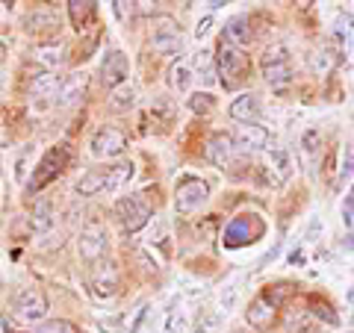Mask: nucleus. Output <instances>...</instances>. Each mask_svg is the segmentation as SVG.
Masks as SVG:
<instances>
[{
  "mask_svg": "<svg viewBox=\"0 0 354 333\" xmlns=\"http://www.w3.org/2000/svg\"><path fill=\"white\" fill-rule=\"evenodd\" d=\"M153 50L157 53H180L183 50V39L180 36H165V39H153Z\"/></svg>",
  "mask_w": 354,
  "mask_h": 333,
  "instance_id": "31",
  "label": "nucleus"
},
{
  "mask_svg": "<svg viewBox=\"0 0 354 333\" xmlns=\"http://www.w3.org/2000/svg\"><path fill=\"white\" fill-rule=\"evenodd\" d=\"M68 165V151H65L62 145L50 148L48 153L41 157V162L32 169V180H30V192H39V189H44L50 180H57V177L62 174V169Z\"/></svg>",
  "mask_w": 354,
  "mask_h": 333,
  "instance_id": "2",
  "label": "nucleus"
},
{
  "mask_svg": "<svg viewBox=\"0 0 354 333\" xmlns=\"http://www.w3.org/2000/svg\"><path fill=\"white\" fill-rule=\"evenodd\" d=\"M57 92H59V80L50 71H41V74L32 77V83H30V95L32 97L44 101V97H50V95H57Z\"/></svg>",
  "mask_w": 354,
  "mask_h": 333,
  "instance_id": "17",
  "label": "nucleus"
},
{
  "mask_svg": "<svg viewBox=\"0 0 354 333\" xmlns=\"http://www.w3.org/2000/svg\"><path fill=\"white\" fill-rule=\"evenodd\" d=\"M115 213L121 218V227H124L127 233H139L151 221L153 209H151V204L142 195H130V198H124V201L115 207Z\"/></svg>",
  "mask_w": 354,
  "mask_h": 333,
  "instance_id": "3",
  "label": "nucleus"
},
{
  "mask_svg": "<svg viewBox=\"0 0 354 333\" xmlns=\"http://www.w3.org/2000/svg\"><path fill=\"white\" fill-rule=\"evenodd\" d=\"M354 174V148H348V157H346V169H342V177Z\"/></svg>",
  "mask_w": 354,
  "mask_h": 333,
  "instance_id": "39",
  "label": "nucleus"
},
{
  "mask_svg": "<svg viewBox=\"0 0 354 333\" xmlns=\"http://www.w3.org/2000/svg\"><path fill=\"white\" fill-rule=\"evenodd\" d=\"M88 148H92L97 160H115L127 151V139H124V133L115 127H101L92 136V142H88Z\"/></svg>",
  "mask_w": 354,
  "mask_h": 333,
  "instance_id": "6",
  "label": "nucleus"
},
{
  "mask_svg": "<svg viewBox=\"0 0 354 333\" xmlns=\"http://www.w3.org/2000/svg\"><path fill=\"white\" fill-rule=\"evenodd\" d=\"M342 218H346V225H354V186L348 189L346 201H342Z\"/></svg>",
  "mask_w": 354,
  "mask_h": 333,
  "instance_id": "35",
  "label": "nucleus"
},
{
  "mask_svg": "<svg viewBox=\"0 0 354 333\" xmlns=\"http://www.w3.org/2000/svg\"><path fill=\"white\" fill-rule=\"evenodd\" d=\"M342 251H354V233H351V236L346 239V245H342Z\"/></svg>",
  "mask_w": 354,
  "mask_h": 333,
  "instance_id": "40",
  "label": "nucleus"
},
{
  "mask_svg": "<svg viewBox=\"0 0 354 333\" xmlns=\"http://www.w3.org/2000/svg\"><path fill=\"white\" fill-rule=\"evenodd\" d=\"M313 310H316V313H313L316 318H319V316H322V318L328 321V325H337V316H334V313H330V307H328V304H319V301H313Z\"/></svg>",
  "mask_w": 354,
  "mask_h": 333,
  "instance_id": "36",
  "label": "nucleus"
},
{
  "mask_svg": "<svg viewBox=\"0 0 354 333\" xmlns=\"http://www.w3.org/2000/svg\"><path fill=\"white\" fill-rule=\"evenodd\" d=\"M209 30H213V15H207V18H201V21H198V27H195V36H198V39H207V36H209Z\"/></svg>",
  "mask_w": 354,
  "mask_h": 333,
  "instance_id": "37",
  "label": "nucleus"
},
{
  "mask_svg": "<svg viewBox=\"0 0 354 333\" xmlns=\"http://www.w3.org/2000/svg\"><path fill=\"white\" fill-rule=\"evenodd\" d=\"M169 86L174 88V92H189L192 86V68L186 62H174L169 68Z\"/></svg>",
  "mask_w": 354,
  "mask_h": 333,
  "instance_id": "20",
  "label": "nucleus"
},
{
  "mask_svg": "<svg viewBox=\"0 0 354 333\" xmlns=\"http://www.w3.org/2000/svg\"><path fill=\"white\" fill-rule=\"evenodd\" d=\"M104 186H106V171H86L80 180H77V195H97V192H104Z\"/></svg>",
  "mask_w": 354,
  "mask_h": 333,
  "instance_id": "19",
  "label": "nucleus"
},
{
  "mask_svg": "<svg viewBox=\"0 0 354 333\" xmlns=\"http://www.w3.org/2000/svg\"><path fill=\"white\" fill-rule=\"evenodd\" d=\"M213 95H192L189 97V109L198 115H207V113H213Z\"/></svg>",
  "mask_w": 354,
  "mask_h": 333,
  "instance_id": "32",
  "label": "nucleus"
},
{
  "mask_svg": "<svg viewBox=\"0 0 354 333\" xmlns=\"http://www.w3.org/2000/svg\"><path fill=\"white\" fill-rule=\"evenodd\" d=\"M109 104H113V109H118V113H127V109H133V104H136V88H133L130 83H124L121 88L113 92Z\"/></svg>",
  "mask_w": 354,
  "mask_h": 333,
  "instance_id": "24",
  "label": "nucleus"
},
{
  "mask_svg": "<svg viewBox=\"0 0 354 333\" xmlns=\"http://www.w3.org/2000/svg\"><path fill=\"white\" fill-rule=\"evenodd\" d=\"M207 198H209V186L204 180H195V177H186V180H180V186H177L174 209L180 216H189L207 201Z\"/></svg>",
  "mask_w": 354,
  "mask_h": 333,
  "instance_id": "4",
  "label": "nucleus"
},
{
  "mask_svg": "<svg viewBox=\"0 0 354 333\" xmlns=\"http://www.w3.org/2000/svg\"><path fill=\"white\" fill-rule=\"evenodd\" d=\"M32 333H77V327L71 325V321H65V318H50V321H41Z\"/></svg>",
  "mask_w": 354,
  "mask_h": 333,
  "instance_id": "30",
  "label": "nucleus"
},
{
  "mask_svg": "<svg viewBox=\"0 0 354 333\" xmlns=\"http://www.w3.org/2000/svg\"><path fill=\"white\" fill-rule=\"evenodd\" d=\"M307 65H310V71L319 74V77L330 71V59H328L325 50H310V53H307Z\"/></svg>",
  "mask_w": 354,
  "mask_h": 333,
  "instance_id": "28",
  "label": "nucleus"
},
{
  "mask_svg": "<svg viewBox=\"0 0 354 333\" xmlns=\"http://www.w3.org/2000/svg\"><path fill=\"white\" fill-rule=\"evenodd\" d=\"M263 80L272 88H283L292 83V65L290 62H278V65H266L263 68Z\"/></svg>",
  "mask_w": 354,
  "mask_h": 333,
  "instance_id": "18",
  "label": "nucleus"
},
{
  "mask_svg": "<svg viewBox=\"0 0 354 333\" xmlns=\"http://www.w3.org/2000/svg\"><path fill=\"white\" fill-rule=\"evenodd\" d=\"M319 145H322V136H319V130H304V136H301V153H304L307 160L316 157Z\"/></svg>",
  "mask_w": 354,
  "mask_h": 333,
  "instance_id": "29",
  "label": "nucleus"
},
{
  "mask_svg": "<svg viewBox=\"0 0 354 333\" xmlns=\"http://www.w3.org/2000/svg\"><path fill=\"white\" fill-rule=\"evenodd\" d=\"M278 62H290V50H286V44H269V48L263 50V59L260 65L266 68V65H278Z\"/></svg>",
  "mask_w": 354,
  "mask_h": 333,
  "instance_id": "26",
  "label": "nucleus"
},
{
  "mask_svg": "<svg viewBox=\"0 0 354 333\" xmlns=\"http://www.w3.org/2000/svg\"><path fill=\"white\" fill-rule=\"evenodd\" d=\"M32 225H36V230H48V227L53 225L50 207H48V204H41V207H39V213H36V218H32Z\"/></svg>",
  "mask_w": 354,
  "mask_h": 333,
  "instance_id": "34",
  "label": "nucleus"
},
{
  "mask_svg": "<svg viewBox=\"0 0 354 333\" xmlns=\"http://www.w3.org/2000/svg\"><path fill=\"white\" fill-rule=\"evenodd\" d=\"M230 118L239 121V124H257L260 121V101L254 95H239L234 104H230Z\"/></svg>",
  "mask_w": 354,
  "mask_h": 333,
  "instance_id": "12",
  "label": "nucleus"
},
{
  "mask_svg": "<svg viewBox=\"0 0 354 333\" xmlns=\"http://www.w3.org/2000/svg\"><path fill=\"white\" fill-rule=\"evenodd\" d=\"M101 74H104V86L106 88H121L124 83H130V65H127V57L121 50H109L104 57V65H101Z\"/></svg>",
  "mask_w": 354,
  "mask_h": 333,
  "instance_id": "8",
  "label": "nucleus"
},
{
  "mask_svg": "<svg viewBox=\"0 0 354 333\" xmlns=\"http://www.w3.org/2000/svg\"><path fill=\"white\" fill-rule=\"evenodd\" d=\"M236 139H239V148L260 151V148L269 145V130L260 127V124H242L239 133H236Z\"/></svg>",
  "mask_w": 354,
  "mask_h": 333,
  "instance_id": "13",
  "label": "nucleus"
},
{
  "mask_svg": "<svg viewBox=\"0 0 354 333\" xmlns=\"http://www.w3.org/2000/svg\"><path fill=\"white\" fill-rule=\"evenodd\" d=\"M36 59H39V65H44L48 71L59 68V65H62V48H59V44H44V48L36 50Z\"/></svg>",
  "mask_w": 354,
  "mask_h": 333,
  "instance_id": "25",
  "label": "nucleus"
},
{
  "mask_svg": "<svg viewBox=\"0 0 354 333\" xmlns=\"http://www.w3.org/2000/svg\"><path fill=\"white\" fill-rule=\"evenodd\" d=\"M269 169L278 171V180L283 183L286 177L292 174V162H290V153H286L283 148H272L269 151Z\"/></svg>",
  "mask_w": 354,
  "mask_h": 333,
  "instance_id": "22",
  "label": "nucleus"
},
{
  "mask_svg": "<svg viewBox=\"0 0 354 333\" xmlns=\"http://www.w3.org/2000/svg\"><path fill=\"white\" fill-rule=\"evenodd\" d=\"M195 71H198V77H201V83H213L216 80V53L213 50H198Z\"/></svg>",
  "mask_w": 354,
  "mask_h": 333,
  "instance_id": "21",
  "label": "nucleus"
},
{
  "mask_svg": "<svg viewBox=\"0 0 354 333\" xmlns=\"http://www.w3.org/2000/svg\"><path fill=\"white\" fill-rule=\"evenodd\" d=\"M68 15H71V24L77 30H83L88 21H92V15H95V3H80V0H71V3H68Z\"/></svg>",
  "mask_w": 354,
  "mask_h": 333,
  "instance_id": "23",
  "label": "nucleus"
},
{
  "mask_svg": "<svg viewBox=\"0 0 354 333\" xmlns=\"http://www.w3.org/2000/svg\"><path fill=\"white\" fill-rule=\"evenodd\" d=\"M218 74H221V83H225L227 88H234L239 80H242V74L248 71V59H245V53H242L239 48H234L230 41L221 39L218 44Z\"/></svg>",
  "mask_w": 354,
  "mask_h": 333,
  "instance_id": "1",
  "label": "nucleus"
},
{
  "mask_svg": "<svg viewBox=\"0 0 354 333\" xmlns=\"http://www.w3.org/2000/svg\"><path fill=\"white\" fill-rule=\"evenodd\" d=\"M92 289L97 298H113L118 292V272L113 263H97L92 272Z\"/></svg>",
  "mask_w": 354,
  "mask_h": 333,
  "instance_id": "10",
  "label": "nucleus"
},
{
  "mask_svg": "<svg viewBox=\"0 0 354 333\" xmlns=\"http://www.w3.org/2000/svg\"><path fill=\"white\" fill-rule=\"evenodd\" d=\"M44 316H48V295L36 286L21 292V298L15 301V318L24 325H39V321H44Z\"/></svg>",
  "mask_w": 354,
  "mask_h": 333,
  "instance_id": "5",
  "label": "nucleus"
},
{
  "mask_svg": "<svg viewBox=\"0 0 354 333\" xmlns=\"http://www.w3.org/2000/svg\"><path fill=\"white\" fill-rule=\"evenodd\" d=\"M77 248H80V257L86 263H101V257L106 254L109 248V236L101 225H92L80 233V239H77Z\"/></svg>",
  "mask_w": 354,
  "mask_h": 333,
  "instance_id": "7",
  "label": "nucleus"
},
{
  "mask_svg": "<svg viewBox=\"0 0 354 333\" xmlns=\"http://www.w3.org/2000/svg\"><path fill=\"white\" fill-rule=\"evenodd\" d=\"M153 27H157V32H153V39L180 36V27H177V21H174L171 15H157V18H153Z\"/></svg>",
  "mask_w": 354,
  "mask_h": 333,
  "instance_id": "27",
  "label": "nucleus"
},
{
  "mask_svg": "<svg viewBox=\"0 0 354 333\" xmlns=\"http://www.w3.org/2000/svg\"><path fill=\"white\" fill-rule=\"evenodd\" d=\"M272 318H274V304L266 301V295L254 298L251 307H248V325H254V327H269Z\"/></svg>",
  "mask_w": 354,
  "mask_h": 333,
  "instance_id": "15",
  "label": "nucleus"
},
{
  "mask_svg": "<svg viewBox=\"0 0 354 333\" xmlns=\"http://www.w3.org/2000/svg\"><path fill=\"white\" fill-rule=\"evenodd\" d=\"M225 41H230L234 48H242V44H248L251 41V24H248V18H230L227 24H225Z\"/></svg>",
  "mask_w": 354,
  "mask_h": 333,
  "instance_id": "16",
  "label": "nucleus"
},
{
  "mask_svg": "<svg viewBox=\"0 0 354 333\" xmlns=\"http://www.w3.org/2000/svg\"><path fill=\"white\" fill-rule=\"evenodd\" d=\"M234 151H236L234 136H230V133H225V130L213 133V136H209V142H207V160L213 162V165H218V169H227L230 160H234Z\"/></svg>",
  "mask_w": 354,
  "mask_h": 333,
  "instance_id": "9",
  "label": "nucleus"
},
{
  "mask_svg": "<svg viewBox=\"0 0 354 333\" xmlns=\"http://www.w3.org/2000/svg\"><path fill=\"white\" fill-rule=\"evenodd\" d=\"M145 318H148V304H139V310H136V313H133V318H130L127 330H130V333H139L142 325H145Z\"/></svg>",
  "mask_w": 354,
  "mask_h": 333,
  "instance_id": "33",
  "label": "nucleus"
},
{
  "mask_svg": "<svg viewBox=\"0 0 354 333\" xmlns=\"http://www.w3.org/2000/svg\"><path fill=\"white\" fill-rule=\"evenodd\" d=\"M165 330H169V333L183 330V316H180V313H177V316L171 313V316H169V321H165Z\"/></svg>",
  "mask_w": 354,
  "mask_h": 333,
  "instance_id": "38",
  "label": "nucleus"
},
{
  "mask_svg": "<svg viewBox=\"0 0 354 333\" xmlns=\"http://www.w3.org/2000/svg\"><path fill=\"white\" fill-rule=\"evenodd\" d=\"M83 95H86V74H80V71L65 77L59 83V92H57L59 106H74L77 101H83Z\"/></svg>",
  "mask_w": 354,
  "mask_h": 333,
  "instance_id": "11",
  "label": "nucleus"
},
{
  "mask_svg": "<svg viewBox=\"0 0 354 333\" xmlns=\"http://www.w3.org/2000/svg\"><path fill=\"white\" fill-rule=\"evenodd\" d=\"M133 162H118V165H113V169L106 171V186H104V192L106 195H115V192H121L124 189V183H130L133 180Z\"/></svg>",
  "mask_w": 354,
  "mask_h": 333,
  "instance_id": "14",
  "label": "nucleus"
}]
</instances>
